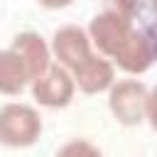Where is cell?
I'll list each match as a JSON object with an SVG mask.
<instances>
[{"label": "cell", "instance_id": "cell-1", "mask_svg": "<svg viewBox=\"0 0 157 157\" xmlns=\"http://www.w3.org/2000/svg\"><path fill=\"white\" fill-rule=\"evenodd\" d=\"M42 135V118L32 105L7 103L0 108V145L32 147Z\"/></svg>", "mask_w": 157, "mask_h": 157}, {"label": "cell", "instance_id": "cell-2", "mask_svg": "<svg viewBox=\"0 0 157 157\" xmlns=\"http://www.w3.org/2000/svg\"><path fill=\"white\" fill-rule=\"evenodd\" d=\"M147 96H150V91L142 81L123 78V81H115L110 86L108 108L120 125L132 128V125H140L147 118Z\"/></svg>", "mask_w": 157, "mask_h": 157}, {"label": "cell", "instance_id": "cell-3", "mask_svg": "<svg viewBox=\"0 0 157 157\" xmlns=\"http://www.w3.org/2000/svg\"><path fill=\"white\" fill-rule=\"evenodd\" d=\"M132 29H135V25H132L130 17H123V15L110 12V10H103L91 20L86 32H88L91 44L96 47V52L103 54L105 59H113L118 54V49L125 44V39L130 37Z\"/></svg>", "mask_w": 157, "mask_h": 157}, {"label": "cell", "instance_id": "cell-4", "mask_svg": "<svg viewBox=\"0 0 157 157\" xmlns=\"http://www.w3.org/2000/svg\"><path fill=\"white\" fill-rule=\"evenodd\" d=\"M29 86H32L34 101L44 108H66L74 98V91H76L74 74L69 69H64L61 64H52Z\"/></svg>", "mask_w": 157, "mask_h": 157}, {"label": "cell", "instance_id": "cell-5", "mask_svg": "<svg viewBox=\"0 0 157 157\" xmlns=\"http://www.w3.org/2000/svg\"><path fill=\"white\" fill-rule=\"evenodd\" d=\"M52 54H54L56 64L74 71L78 64H83L93 54V44H91L88 32L76 27V25L59 27L54 32V37H52Z\"/></svg>", "mask_w": 157, "mask_h": 157}, {"label": "cell", "instance_id": "cell-6", "mask_svg": "<svg viewBox=\"0 0 157 157\" xmlns=\"http://www.w3.org/2000/svg\"><path fill=\"white\" fill-rule=\"evenodd\" d=\"M118 69H123L125 74H145L157 59H155V44L150 32L145 29H132L130 37L125 39V44L118 49V54L110 59Z\"/></svg>", "mask_w": 157, "mask_h": 157}, {"label": "cell", "instance_id": "cell-7", "mask_svg": "<svg viewBox=\"0 0 157 157\" xmlns=\"http://www.w3.org/2000/svg\"><path fill=\"white\" fill-rule=\"evenodd\" d=\"M71 74H74V81H76L78 91H83V93L110 91V86L115 83V64L110 59H105L103 54H98V52H93Z\"/></svg>", "mask_w": 157, "mask_h": 157}, {"label": "cell", "instance_id": "cell-8", "mask_svg": "<svg viewBox=\"0 0 157 157\" xmlns=\"http://www.w3.org/2000/svg\"><path fill=\"white\" fill-rule=\"evenodd\" d=\"M10 49H15V52L20 54V59L25 61L32 81L39 78V76L52 66V56H54V54H52V47H49V44L44 42V37L37 34V32H29V29H27V32L15 34Z\"/></svg>", "mask_w": 157, "mask_h": 157}, {"label": "cell", "instance_id": "cell-9", "mask_svg": "<svg viewBox=\"0 0 157 157\" xmlns=\"http://www.w3.org/2000/svg\"><path fill=\"white\" fill-rule=\"evenodd\" d=\"M27 83H32L29 71L20 54L15 49H0V93L5 96H20Z\"/></svg>", "mask_w": 157, "mask_h": 157}, {"label": "cell", "instance_id": "cell-10", "mask_svg": "<svg viewBox=\"0 0 157 157\" xmlns=\"http://www.w3.org/2000/svg\"><path fill=\"white\" fill-rule=\"evenodd\" d=\"M56 157H103V152L88 140H71L56 152Z\"/></svg>", "mask_w": 157, "mask_h": 157}, {"label": "cell", "instance_id": "cell-11", "mask_svg": "<svg viewBox=\"0 0 157 157\" xmlns=\"http://www.w3.org/2000/svg\"><path fill=\"white\" fill-rule=\"evenodd\" d=\"M105 10L135 20L137 12H140V0H105Z\"/></svg>", "mask_w": 157, "mask_h": 157}, {"label": "cell", "instance_id": "cell-12", "mask_svg": "<svg viewBox=\"0 0 157 157\" xmlns=\"http://www.w3.org/2000/svg\"><path fill=\"white\" fill-rule=\"evenodd\" d=\"M147 120H150V125L157 130V86L150 91V96H147Z\"/></svg>", "mask_w": 157, "mask_h": 157}, {"label": "cell", "instance_id": "cell-13", "mask_svg": "<svg viewBox=\"0 0 157 157\" xmlns=\"http://www.w3.org/2000/svg\"><path fill=\"white\" fill-rule=\"evenodd\" d=\"M42 7H49V10H61V7H69L74 0H37Z\"/></svg>", "mask_w": 157, "mask_h": 157}, {"label": "cell", "instance_id": "cell-14", "mask_svg": "<svg viewBox=\"0 0 157 157\" xmlns=\"http://www.w3.org/2000/svg\"><path fill=\"white\" fill-rule=\"evenodd\" d=\"M150 37H152V44H155V59H157V29L150 32Z\"/></svg>", "mask_w": 157, "mask_h": 157}, {"label": "cell", "instance_id": "cell-15", "mask_svg": "<svg viewBox=\"0 0 157 157\" xmlns=\"http://www.w3.org/2000/svg\"><path fill=\"white\" fill-rule=\"evenodd\" d=\"M152 10H155V15H157V0H152Z\"/></svg>", "mask_w": 157, "mask_h": 157}]
</instances>
